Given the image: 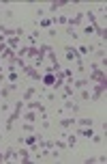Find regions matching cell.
<instances>
[{
  "mask_svg": "<svg viewBox=\"0 0 107 164\" xmlns=\"http://www.w3.org/2000/svg\"><path fill=\"white\" fill-rule=\"evenodd\" d=\"M21 106H24V99H19L17 104H15V108H13V112H11V117L7 119V132H11L13 130V123L21 117Z\"/></svg>",
  "mask_w": 107,
  "mask_h": 164,
  "instance_id": "obj_1",
  "label": "cell"
},
{
  "mask_svg": "<svg viewBox=\"0 0 107 164\" xmlns=\"http://www.w3.org/2000/svg\"><path fill=\"white\" fill-rule=\"evenodd\" d=\"M88 80H94L96 84H107V76H105V72H101V69H94V72L88 76Z\"/></svg>",
  "mask_w": 107,
  "mask_h": 164,
  "instance_id": "obj_2",
  "label": "cell"
},
{
  "mask_svg": "<svg viewBox=\"0 0 107 164\" xmlns=\"http://www.w3.org/2000/svg\"><path fill=\"white\" fill-rule=\"evenodd\" d=\"M105 89H107V84H96L94 91L90 93V99H94V102L101 99V97H103V93H105Z\"/></svg>",
  "mask_w": 107,
  "mask_h": 164,
  "instance_id": "obj_3",
  "label": "cell"
},
{
  "mask_svg": "<svg viewBox=\"0 0 107 164\" xmlns=\"http://www.w3.org/2000/svg\"><path fill=\"white\" fill-rule=\"evenodd\" d=\"M82 19H84V11H82V13H75L73 17L66 19V28H69V26H77V24H82Z\"/></svg>",
  "mask_w": 107,
  "mask_h": 164,
  "instance_id": "obj_4",
  "label": "cell"
},
{
  "mask_svg": "<svg viewBox=\"0 0 107 164\" xmlns=\"http://www.w3.org/2000/svg\"><path fill=\"white\" fill-rule=\"evenodd\" d=\"M41 82H43V86H51L54 89V82H56V74H45V76H41Z\"/></svg>",
  "mask_w": 107,
  "mask_h": 164,
  "instance_id": "obj_5",
  "label": "cell"
},
{
  "mask_svg": "<svg viewBox=\"0 0 107 164\" xmlns=\"http://www.w3.org/2000/svg\"><path fill=\"white\" fill-rule=\"evenodd\" d=\"M24 72H26V74H28V76H30L32 80H37V82H41V74L37 72V69H34V67H30V65H26V67H24Z\"/></svg>",
  "mask_w": 107,
  "mask_h": 164,
  "instance_id": "obj_6",
  "label": "cell"
},
{
  "mask_svg": "<svg viewBox=\"0 0 107 164\" xmlns=\"http://www.w3.org/2000/svg\"><path fill=\"white\" fill-rule=\"evenodd\" d=\"M77 54L79 56H84V54H90V52H94V45H86V43H82V45H77Z\"/></svg>",
  "mask_w": 107,
  "mask_h": 164,
  "instance_id": "obj_7",
  "label": "cell"
},
{
  "mask_svg": "<svg viewBox=\"0 0 107 164\" xmlns=\"http://www.w3.org/2000/svg\"><path fill=\"white\" fill-rule=\"evenodd\" d=\"M54 24H56V17H43V19L39 22V26H41V28H51Z\"/></svg>",
  "mask_w": 107,
  "mask_h": 164,
  "instance_id": "obj_8",
  "label": "cell"
},
{
  "mask_svg": "<svg viewBox=\"0 0 107 164\" xmlns=\"http://www.w3.org/2000/svg\"><path fill=\"white\" fill-rule=\"evenodd\" d=\"M66 5H69L66 0H56V2H51V5H49V13H56L60 7H66Z\"/></svg>",
  "mask_w": 107,
  "mask_h": 164,
  "instance_id": "obj_9",
  "label": "cell"
},
{
  "mask_svg": "<svg viewBox=\"0 0 107 164\" xmlns=\"http://www.w3.org/2000/svg\"><path fill=\"white\" fill-rule=\"evenodd\" d=\"M75 123H77L75 117H69V119H66V117H62V119H60V125H62V127H71V125H75Z\"/></svg>",
  "mask_w": 107,
  "mask_h": 164,
  "instance_id": "obj_10",
  "label": "cell"
},
{
  "mask_svg": "<svg viewBox=\"0 0 107 164\" xmlns=\"http://www.w3.org/2000/svg\"><path fill=\"white\" fill-rule=\"evenodd\" d=\"M28 108H30V110H34V112H45V108H43V104H41V102H28Z\"/></svg>",
  "mask_w": 107,
  "mask_h": 164,
  "instance_id": "obj_11",
  "label": "cell"
},
{
  "mask_svg": "<svg viewBox=\"0 0 107 164\" xmlns=\"http://www.w3.org/2000/svg\"><path fill=\"white\" fill-rule=\"evenodd\" d=\"M64 108L71 110V112H79V104H75V102H71V99H64Z\"/></svg>",
  "mask_w": 107,
  "mask_h": 164,
  "instance_id": "obj_12",
  "label": "cell"
},
{
  "mask_svg": "<svg viewBox=\"0 0 107 164\" xmlns=\"http://www.w3.org/2000/svg\"><path fill=\"white\" fill-rule=\"evenodd\" d=\"M13 155H15V147H9V149L2 153V162H9V160H13Z\"/></svg>",
  "mask_w": 107,
  "mask_h": 164,
  "instance_id": "obj_13",
  "label": "cell"
},
{
  "mask_svg": "<svg viewBox=\"0 0 107 164\" xmlns=\"http://www.w3.org/2000/svg\"><path fill=\"white\" fill-rule=\"evenodd\" d=\"M37 95V89L34 86H30V89H26V93H24V102H28V99H32Z\"/></svg>",
  "mask_w": 107,
  "mask_h": 164,
  "instance_id": "obj_14",
  "label": "cell"
},
{
  "mask_svg": "<svg viewBox=\"0 0 107 164\" xmlns=\"http://www.w3.org/2000/svg\"><path fill=\"white\" fill-rule=\"evenodd\" d=\"M24 121H26V123H34V121H37L34 110H28V112H26V114H24Z\"/></svg>",
  "mask_w": 107,
  "mask_h": 164,
  "instance_id": "obj_15",
  "label": "cell"
},
{
  "mask_svg": "<svg viewBox=\"0 0 107 164\" xmlns=\"http://www.w3.org/2000/svg\"><path fill=\"white\" fill-rule=\"evenodd\" d=\"M77 134H79V136H84V138H92V136H94L92 127H82V130H79Z\"/></svg>",
  "mask_w": 107,
  "mask_h": 164,
  "instance_id": "obj_16",
  "label": "cell"
},
{
  "mask_svg": "<svg viewBox=\"0 0 107 164\" xmlns=\"http://www.w3.org/2000/svg\"><path fill=\"white\" fill-rule=\"evenodd\" d=\"M7 48H11V50H13V48H19V39H17V37H9V39H7Z\"/></svg>",
  "mask_w": 107,
  "mask_h": 164,
  "instance_id": "obj_17",
  "label": "cell"
},
{
  "mask_svg": "<svg viewBox=\"0 0 107 164\" xmlns=\"http://www.w3.org/2000/svg\"><path fill=\"white\" fill-rule=\"evenodd\" d=\"M71 97H73V89L64 84V86H62V99H71Z\"/></svg>",
  "mask_w": 107,
  "mask_h": 164,
  "instance_id": "obj_18",
  "label": "cell"
},
{
  "mask_svg": "<svg viewBox=\"0 0 107 164\" xmlns=\"http://www.w3.org/2000/svg\"><path fill=\"white\" fill-rule=\"evenodd\" d=\"M54 147H58V149H62V151H69V145L64 143V140H54Z\"/></svg>",
  "mask_w": 107,
  "mask_h": 164,
  "instance_id": "obj_19",
  "label": "cell"
},
{
  "mask_svg": "<svg viewBox=\"0 0 107 164\" xmlns=\"http://www.w3.org/2000/svg\"><path fill=\"white\" fill-rule=\"evenodd\" d=\"M88 84V78H79V80H75V89H84Z\"/></svg>",
  "mask_w": 107,
  "mask_h": 164,
  "instance_id": "obj_20",
  "label": "cell"
},
{
  "mask_svg": "<svg viewBox=\"0 0 107 164\" xmlns=\"http://www.w3.org/2000/svg\"><path fill=\"white\" fill-rule=\"evenodd\" d=\"M77 123L82 127H92V119H77Z\"/></svg>",
  "mask_w": 107,
  "mask_h": 164,
  "instance_id": "obj_21",
  "label": "cell"
},
{
  "mask_svg": "<svg viewBox=\"0 0 107 164\" xmlns=\"http://www.w3.org/2000/svg\"><path fill=\"white\" fill-rule=\"evenodd\" d=\"M64 136H66V145L73 147V145H75V134H64Z\"/></svg>",
  "mask_w": 107,
  "mask_h": 164,
  "instance_id": "obj_22",
  "label": "cell"
},
{
  "mask_svg": "<svg viewBox=\"0 0 107 164\" xmlns=\"http://www.w3.org/2000/svg\"><path fill=\"white\" fill-rule=\"evenodd\" d=\"M9 93H11V91H9L7 86H2V89H0V97H2V99H7V97H9Z\"/></svg>",
  "mask_w": 107,
  "mask_h": 164,
  "instance_id": "obj_23",
  "label": "cell"
},
{
  "mask_svg": "<svg viewBox=\"0 0 107 164\" xmlns=\"http://www.w3.org/2000/svg\"><path fill=\"white\" fill-rule=\"evenodd\" d=\"M24 132H34V123H24Z\"/></svg>",
  "mask_w": 107,
  "mask_h": 164,
  "instance_id": "obj_24",
  "label": "cell"
},
{
  "mask_svg": "<svg viewBox=\"0 0 107 164\" xmlns=\"http://www.w3.org/2000/svg\"><path fill=\"white\" fill-rule=\"evenodd\" d=\"M66 35H69L71 39H79V35H77L75 30H71V28H66Z\"/></svg>",
  "mask_w": 107,
  "mask_h": 164,
  "instance_id": "obj_25",
  "label": "cell"
},
{
  "mask_svg": "<svg viewBox=\"0 0 107 164\" xmlns=\"http://www.w3.org/2000/svg\"><path fill=\"white\" fill-rule=\"evenodd\" d=\"M9 80H11V82H19V76H17V72L9 74Z\"/></svg>",
  "mask_w": 107,
  "mask_h": 164,
  "instance_id": "obj_26",
  "label": "cell"
},
{
  "mask_svg": "<svg viewBox=\"0 0 107 164\" xmlns=\"http://www.w3.org/2000/svg\"><path fill=\"white\" fill-rule=\"evenodd\" d=\"M79 99H90V91H88V89L82 91V97H79Z\"/></svg>",
  "mask_w": 107,
  "mask_h": 164,
  "instance_id": "obj_27",
  "label": "cell"
},
{
  "mask_svg": "<svg viewBox=\"0 0 107 164\" xmlns=\"http://www.w3.org/2000/svg\"><path fill=\"white\" fill-rule=\"evenodd\" d=\"M84 33H86V35H90V33H94V28H92V26H86V28H84Z\"/></svg>",
  "mask_w": 107,
  "mask_h": 164,
  "instance_id": "obj_28",
  "label": "cell"
},
{
  "mask_svg": "<svg viewBox=\"0 0 107 164\" xmlns=\"http://www.w3.org/2000/svg\"><path fill=\"white\" fill-rule=\"evenodd\" d=\"M2 80H5V74H2V69H0V84H2Z\"/></svg>",
  "mask_w": 107,
  "mask_h": 164,
  "instance_id": "obj_29",
  "label": "cell"
},
{
  "mask_svg": "<svg viewBox=\"0 0 107 164\" xmlns=\"http://www.w3.org/2000/svg\"><path fill=\"white\" fill-rule=\"evenodd\" d=\"M0 162H2V151H0Z\"/></svg>",
  "mask_w": 107,
  "mask_h": 164,
  "instance_id": "obj_30",
  "label": "cell"
},
{
  "mask_svg": "<svg viewBox=\"0 0 107 164\" xmlns=\"http://www.w3.org/2000/svg\"><path fill=\"white\" fill-rule=\"evenodd\" d=\"M0 140H2V134H0Z\"/></svg>",
  "mask_w": 107,
  "mask_h": 164,
  "instance_id": "obj_31",
  "label": "cell"
},
{
  "mask_svg": "<svg viewBox=\"0 0 107 164\" xmlns=\"http://www.w3.org/2000/svg\"><path fill=\"white\" fill-rule=\"evenodd\" d=\"M0 69H2V65H0Z\"/></svg>",
  "mask_w": 107,
  "mask_h": 164,
  "instance_id": "obj_32",
  "label": "cell"
}]
</instances>
